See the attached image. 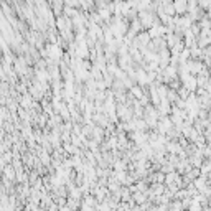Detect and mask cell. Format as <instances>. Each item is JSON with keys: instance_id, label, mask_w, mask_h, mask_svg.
<instances>
[{"instance_id": "1", "label": "cell", "mask_w": 211, "mask_h": 211, "mask_svg": "<svg viewBox=\"0 0 211 211\" xmlns=\"http://www.w3.org/2000/svg\"><path fill=\"white\" fill-rule=\"evenodd\" d=\"M172 5L175 8V15L186 13V0H172Z\"/></svg>"}]
</instances>
